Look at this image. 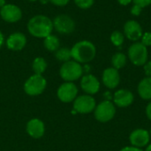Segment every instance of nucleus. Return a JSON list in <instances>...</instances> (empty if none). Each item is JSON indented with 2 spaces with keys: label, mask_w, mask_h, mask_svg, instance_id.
<instances>
[{
  "label": "nucleus",
  "mask_w": 151,
  "mask_h": 151,
  "mask_svg": "<svg viewBox=\"0 0 151 151\" xmlns=\"http://www.w3.org/2000/svg\"><path fill=\"white\" fill-rule=\"evenodd\" d=\"M27 30L31 35L37 38H45L53 30L52 20L44 15H36L31 18L27 23Z\"/></svg>",
  "instance_id": "1"
},
{
  "label": "nucleus",
  "mask_w": 151,
  "mask_h": 151,
  "mask_svg": "<svg viewBox=\"0 0 151 151\" xmlns=\"http://www.w3.org/2000/svg\"><path fill=\"white\" fill-rule=\"evenodd\" d=\"M72 58L78 63H88L92 61L96 54V49L94 43L83 40L76 42L71 49Z\"/></svg>",
  "instance_id": "2"
},
{
  "label": "nucleus",
  "mask_w": 151,
  "mask_h": 151,
  "mask_svg": "<svg viewBox=\"0 0 151 151\" xmlns=\"http://www.w3.org/2000/svg\"><path fill=\"white\" fill-rule=\"evenodd\" d=\"M128 58L130 61L137 66L144 65L149 58V52L147 47L141 42H134L128 49Z\"/></svg>",
  "instance_id": "3"
},
{
  "label": "nucleus",
  "mask_w": 151,
  "mask_h": 151,
  "mask_svg": "<svg viewBox=\"0 0 151 151\" xmlns=\"http://www.w3.org/2000/svg\"><path fill=\"white\" fill-rule=\"evenodd\" d=\"M59 73L63 80L72 82L81 77L83 73V68L80 63L74 60H69L62 65Z\"/></svg>",
  "instance_id": "4"
},
{
  "label": "nucleus",
  "mask_w": 151,
  "mask_h": 151,
  "mask_svg": "<svg viewBox=\"0 0 151 151\" xmlns=\"http://www.w3.org/2000/svg\"><path fill=\"white\" fill-rule=\"evenodd\" d=\"M116 114V107L113 103L109 100L101 102L95 109V118L102 123L111 120Z\"/></svg>",
  "instance_id": "5"
},
{
  "label": "nucleus",
  "mask_w": 151,
  "mask_h": 151,
  "mask_svg": "<svg viewBox=\"0 0 151 151\" xmlns=\"http://www.w3.org/2000/svg\"><path fill=\"white\" fill-rule=\"evenodd\" d=\"M47 85L46 80L40 74L32 75L24 84V90L29 96H38L42 94Z\"/></svg>",
  "instance_id": "6"
},
{
  "label": "nucleus",
  "mask_w": 151,
  "mask_h": 151,
  "mask_svg": "<svg viewBox=\"0 0 151 151\" xmlns=\"http://www.w3.org/2000/svg\"><path fill=\"white\" fill-rule=\"evenodd\" d=\"M96 109V100L90 95H82L75 98L73 110L77 113H89Z\"/></svg>",
  "instance_id": "7"
},
{
  "label": "nucleus",
  "mask_w": 151,
  "mask_h": 151,
  "mask_svg": "<svg viewBox=\"0 0 151 151\" xmlns=\"http://www.w3.org/2000/svg\"><path fill=\"white\" fill-rule=\"evenodd\" d=\"M53 22V27L60 34L68 35L73 32L75 29L74 20L68 15L61 14L57 16Z\"/></svg>",
  "instance_id": "8"
},
{
  "label": "nucleus",
  "mask_w": 151,
  "mask_h": 151,
  "mask_svg": "<svg viewBox=\"0 0 151 151\" xmlns=\"http://www.w3.org/2000/svg\"><path fill=\"white\" fill-rule=\"evenodd\" d=\"M78 94V88L73 82L63 83L58 89V96L64 103H70L75 100Z\"/></svg>",
  "instance_id": "9"
},
{
  "label": "nucleus",
  "mask_w": 151,
  "mask_h": 151,
  "mask_svg": "<svg viewBox=\"0 0 151 151\" xmlns=\"http://www.w3.org/2000/svg\"><path fill=\"white\" fill-rule=\"evenodd\" d=\"M0 15L4 21L14 23L21 19L22 12L17 5L12 4H5L0 10Z\"/></svg>",
  "instance_id": "10"
},
{
  "label": "nucleus",
  "mask_w": 151,
  "mask_h": 151,
  "mask_svg": "<svg viewBox=\"0 0 151 151\" xmlns=\"http://www.w3.org/2000/svg\"><path fill=\"white\" fill-rule=\"evenodd\" d=\"M150 140V133L142 128H138L134 130L129 136V141L131 142V145L133 147L139 148V149L148 146Z\"/></svg>",
  "instance_id": "11"
},
{
  "label": "nucleus",
  "mask_w": 151,
  "mask_h": 151,
  "mask_svg": "<svg viewBox=\"0 0 151 151\" xmlns=\"http://www.w3.org/2000/svg\"><path fill=\"white\" fill-rule=\"evenodd\" d=\"M143 30L136 20H127L124 25V35L130 41L137 42L142 36Z\"/></svg>",
  "instance_id": "12"
},
{
  "label": "nucleus",
  "mask_w": 151,
  "mask_h": 151,
  "mask_svg": "<svg viewBox=\"0 0 151 151\" xmlns=\"http://www.w3.org/2000/svg\"><path fill=\"white\" fill-rule=\"evenodd\" d=\"M134 94L127 89H119L113 96V104L120 108L130 106L134 103Z\"/></svg>",
  "instance_id": "13"
},
{
  "label": "nucleus",
  "mask_w": 151,
  "mask_h": 151,
  "mask_svg": "<svg viewBox=\"0 0 151 151\" xmlns=\"http://www.w3.org/2000/svg\"><path fill=\"white\" fill-rule=\"evenodd\" d=\"M102 80L104 86L108 88L113 89L117 88L120 82V75L119 70L115 69L114 67L106 68L103 73Z\"/></svg>",
  "instance_id": "14"
},
{
  "label": "nucleus",
  "mask_w": 151,
  "mask_h": 151,
  "mask_svg": "<svg viewBox=\"0 0 151 151\" xmlns=\"http://www.w3.org/2000/svg\"><path fill=\"white\" fill-rule=\"evenodd\" d=\"M81 86L84 92L88 95L96 94L100 89V82L97 78L92 74H87L82 77L81 81Z\"/></svg>",
  "instance_id": "15"
},
{
  "label": "nucleus",
  "mask_w": 151,
  "mask_h": 151,
  "mask_svg": "<svg viewBox=\"0 0 151 151\" xmlns=\"http://www.w3.org/2000/svg\"><path fill=\"white\" fill-rule=\"evenodd\" d=\"M27 43V37L24 34L16 32L10 35L6 41V46L11 50H21Z\"/></svg>",
  "instance_id": "16"
},
{
  "label": "nucleus",
  "mask_w": 151,
  "mask_h": 151,
  "mask_svg": "<svg viewBox=\"0 0 151 151\" xmlns=\"http://www.w3.org/2000/svg\"><path fill=\"white\" fill-rule=\"evenodd\" d=\"M44 124L42 120L38 119H33L27 124V134L35 139H39L42 137V135L44 134Z\"/></svg>",
  "instance_id": "17"
},
{
  "label": "nucleus",
  "mask_w": 151,
  "mask_h": 151,
  "mask_svg": "<svg viewBox=\"0 0 151 151\" xmlns=\"http://www.w3.org/2000/svg\"><path fill=\"white\" fill-rule=\"evenodd\" d=\"M137 91L142 99L151 100V77H146L139 82Z\"/></svg>",
  "instance_id": "18"
},
{
  "label": "nucleus",
  "mask_w": 151,
  "mask_h": 151,
  "mask_svg": "<svg viewBox=\"0 0 151 151\" xmlns=\"http://www.w3.org/2000/svg\"><path fill=\"white\" fill-rule=\"evenodd\" d=\"M127 56L122 52H117L115 53L111 58V64L112 67H114L117 70H119L123 68L127 64Z\"/></svg>",
  "instance_id": "19"
},
{
  "label": "nucleus",
  "mask_w": 151,
  "mask_h": 151,
  "mask_svg": "<svg viewBox=\"0 0 151 151\" xmlns=\"http://www.w3.org/2000/svg\"><path fill=\"white\" fill-rule=\"evenodd\" d=\"M44 47L50 51H56L59 48V40L57 36L50 35L44 38L43 42Z\"/></svg>",
  "instance_id": "20"
},
{
  "label": "nucleus",
  "mask_w": 151,
  "mask_h": 151,
  "mask_svg": "<svg viewBox=\"0 0 151 151\" xmlns=\"http://www.w3.org/2000/svg\"><path fill=\"white\" fill-rule=\"evenodd\" d=\"M32 67H33V71L35 72V74L42 75V73H44V71L47 68V63H46L44 58H36L33 61Z\"/></svg>",
  "instance_id": "21"
},
{
  "label": "nucleus",
  "mask_w": 151,
  "mask_h": 151,
  "mask_svg": "<svg viewBox=\"0 0 151 151\" xmlns=\"http://www.w3.org/2000/svg\"><path fill=\"white\" fill-rule=\"evenodd\" d=\"M111 43L116 46V47H120L123 43H124V41H125V35L122 32L119 31V30H116V31H113L111 35Z\"/></svg>",
  "instance_id": "22"
},
{
  "label": "nucleus",
  "mask_w": 151,
  "mask_h": 151,
  "mask_svg": "<svg viewBox=\"0 0 151 151\" xmlns=\"http://www.w3.org/2000/svg\"><path fill=\"white\" fill-rule=\"evenodd\" d=\"M55 57L57 59H58L59 61H63V62H67L71 59L72 58V54H71V50L68 48H61L58 49L55 54Z\"/></svg>",
  "instance_id": "23"
},
{
  "label": "nucleus",
  "mask_w": 151,
  "mask_h": 151,
  "mask_svg": "<svg viewBox=\"0 0 151 151\" xmlns=\"http://www.w3.org/2000/svg\"><path fill=\"white\" fill-rule=\"evenodd\" d=\"M76 5L81 9H88L93 4L95 0H74Z\"/></svg>",
  "instance_id": "24"
},
{
  "label": "nucleus",
  "mask_w": 151,
  "mask_h": 151,
  "mask_svg": "<svg viewBox=\"0 0 151 151\" xmlns=\"http://www.w3.org/2000/svg\"><path fill=\"white\" fill-rule=\"evenodd\" d=\"M142 43L144 44L146 47L151 46V32H145L142 34V36L141 38Z\"/></svg>",
  "instance_id": "25"
},
{
  "label": "nucleus",
  "mask_w": 151,
  "mask_h": 151,
  "mask_svg": "<svg viewBox=\"0 0 151 151\" xmlns=\"http://www.w3.org/2000/svg\"><path fill=\"white\" fill-rule=\"evenodd\" d=\"M133 3H134V4H136L143 9V8L150 5L151 0H133Z\"/></svg>",
  "instance_id": "26"
},
{
  "label": "nucleus",
  "mask_w": 151,
  "mask_h": 151,
  "mask_svg": "<svg viewBox=\"0 0 151 151\" xmlns=\"http://www.w3.org/2000/svg\"><path fill=\"white\" fill-rule=\"evenodd\" d=\"M142 11V8H141L140 6L136 5V4H134L131 8V13L134 16H139L141 14Z\"/></svg>",
  "instance_id": "27"
},
{
  "label": "nucleus",
  "mask_w": 151,
  "mask_h": 151,
  "mask_svg": "<svg viewBox=\"0 0 151 151\" xmlns=\"http://www.w3.org/2000/svg\"><path fill=\"white\" fill-rule=\"evenodd\" d=\"M143 69L147 77H151V61H147V63L143 65Z\"/></svg>",
  "instance_id": "28"
},
{
  "label": "nucleus",
  "mask_w": 151,
  "mask_h": 151,
  "mask_svg": "<svg viewBox=\"0 0 151 151\" xmlns=\"http://www.w3.org/2000/svg\"><path fill=\"white\" fill-rule=\"evenodd\" d=\"M48 1H50V3H52V4H55V5H58V6H64V5L67 4L68 2H69L70 0H48Z\"/></svg>",
  "instance_id": "29"
},
{
  "label": "nucleus",
  "mask_w": 151,
  "mask_h": 151,
  "mask_svg": "<svg viewBox=\"0 0 151 151\" xmlns=\"http://www.w3.org/2000/svg\"><path fill=\"white\" fill-rule=\"evenodd\" d=\"M120 151H143L142 149H139V148H135V147H125L123 148Z\"/></svg>",
  "instance_id": "30"
},
{
  "label": "nucleus",
  "mask_w": 151,
  "mask_h": 151,
  "mask_svg": "<svg viewBox=\"0 0 151 151\" xmlns=\"http://www.w3.org/2000/svg\"><path fill=\"white\" fill-rule=\"evenodd\" d=\"M146 115L149 118V119L151 120V102H150L146 107Z\"/></svg>",
  "instance_id": "31"
},
{
  "label": "nucleus",
  "mask_w": 151,
  "mask_h": 151,
  "mask_svg": "<svg viewBox=\"0 0 151 151\" xmlns=\"http://www.w3.org/2000/svg\"><path fill=\"white\" fill-rule=\"evenodd\" d=\"M117 1L119 2V4L124 5V6L128 5L129 4H131V3L133 2V0H117Z\"/></svg>",
  "instance_id": "32"
},
{
  "label": "nucleus",
  "mask_w": 151,
  "mask_h": 151,
  "mask_svg": "<svg viewBox=\"0 0 151 151\" xmlns=\"http://www.w3.org/2000/svg\"><path fill=\"white\" fill-rule=\"evenodd\" d=\"M3 43H4V35H3L2 32L0 31V48L3 45Z\"/></svg>",
  "instance_id": "33"
},
{
  "label": "nucleus",
  "mask_w": 151,
  "mask_h": 151,
  "mask_svg": "<svg viewBox=\"0 0 151 151\" xmlns=\"http://www.w3.org/2000/svg\"><path fill=\"white\" fill-rule=\"evenodd\" d=\"M5 4V0H0V8H2Z\"/></svg>",
  "instance_id": "34"
},
{
  "label": "nucleus",
  "mask_w": 151,
  "mask_h": 151,
  "mask_svg": "<svg viewBox=\"0 0 151 151\" xmlns=\"http://www.w3.org/2000/svg\"><path fill=\"white\" fill-rule=\"evenodd\" d=\"M145 151H151V144H149V145L147 146V148H146Z\"/></svg>",
  "instance_id": "35"
},
{
  "label": "nucleus",
  "mask_w": 151,
  "mask_h": 151,
  "mask_svg": "<svg viewBox=\"0 0 151 151\" xmlns=\"http://www.w3.org/2000/svg\"><path fill=\"white\" fill-rule=\"evenodd\" d=\"M28 1H31V2H35V1H37V0H28Z\"/></svg>",
  "instance_id": "36"
},
{
  "label": "nucleus",
  "mask_w": 151,
  "mask_h": 151,
  "mask_svg": "<svg viewBox=\"0 0 151 151\" xmlns=\"http://www.w3.org/2000/svg\"><path fill=\"white\" fill-rule=\"evenodd\" d=\"M150 135H151V129H150Z\"/></svg>",
  "instance_id": "37"
}]
</instances>
